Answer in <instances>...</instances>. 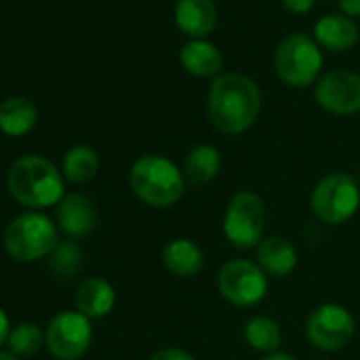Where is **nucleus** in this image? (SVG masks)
I'll list each match as a JSON object with an SVG mask.
<instances>
[{
	"label": "nucleus",
	"mask_w": 360,
	"mask_h": 360,
	"mask_svg": "<svg viewBox=\"0 0 360 360\" xmlns=\"http://www.w3.org/2000/svg\"><path fill=\"white\" fill-rule=\"evenodd\" d=\"M259 85L240 72L219 75L208 94V117L225 136L244 134L255 125L261 112Z\"/></svg>",
	"instance_id": "f257e3e1"
},
{
	"label": "nucleus",
	"mask_w": 360,
	"mask_h": 360,
	"mask_svg": "<svg viewBox=\"0 0 360 360\" xmlns=\"http://www.w3.org/2000/svg\"><path fill=\"white\" fill-rule=\"evenodd\" d=\"M7 189L18 204L43 210L64 200V178L53 161L41 155H24L9 165Z\"/></svg>",
	"instance_id": "f03ea898"
},
{
	"label": "nucleus",
	"mask_w": 360,
	"mask_h": 360,
	"mask_svg": "<svg viewBox=\"0 0 360 360\" xmlns=\"http://www.w3.org/2000/svg\"><path fill=\"white\" fill-rule=\"evenodd\" d=\"M131 193L150 208H169L185 195L187 180L172 159L163 155H142L129 167Z\"/></svg>",
	"instance_id": "7ed1b4c3"
},
{
	"label": "nucleus",
	"mask_w": 360,
	"mask_h": 360,
	"mask_svg": "<svg viewBox=\"0 0 360 360\" xmlns=\"http://www.w3.org/2000/svg\"><path fill=\"white\" fill-rule=\"evenodd\" d=\"M58 229L60 227L49 217L41 212H24L13 219L3 233L5 252L18 263H34L51 257L60 244Z\"/></svg>",
	"instance_id": "20e7f679"
},
{
	"label": "nucleus",
	"mask_w": 360,
	"mask_h": 360,
	"mask_svg": "<svg viewBox=\"0 0 360 360\" xmlns=\"http://www.w3.org/2000/svg\"><path fill=\"white\" fill-rule=\"evenodd\" d=\"M314 217L330 227L347 223L360 208V185L347 172H333L320 178L311 198Z\"/></svg>",
	"instance_id": "39448f33"
},
{
	"label": "nucleus",
	"mask_w": 360,
	"mask_h": 360,
	"mask_svg": "<svg viewBox=\"0 0 360 360\" xmlns=\"http://www.w3.org/2000/svg\"><path fill=\"white\" fill-rule=\"evenodd\" d=\"M223 233L238 250L257 248L265 233V204L252 191H238L223 217Z\"/></svg>",
	"instance_id": "423d86ee"
},
{
	"label": "nucleus",
	"mask_w": 360,
	"mask_h": 360,
	"mask_svg": "<svg viewBox=\"0 0 360 360\" xmlns=\"http://www.w3.org/2000/svg\"><path fill=\"white\" fill-rule=\"evenodd\" d=\"M274 68L286 85L297 89L307 87L322 70L320 47L305 34H290L276 47Z\"/></svg>",
	"instance_id": "0eeeda50"
},
{
	"label": "nucleus",
	"mask_w": 360,
	"mask_h": 360,
	"mask_svg": "<svg viewBox=\"0 0 360 360\" xmlns=\"http://www.w3.org/2000/svg\"><path fill=\"white\" fill-rule=\"evenodd\" d=\"M221 297L236 307H252L267 295V274L252 261L233 259L227 261L217 276Z\"/></svg>",
	"instance_id": "6e6552de"
},
{
	"label": "nucleus",
	"mask_w": 360,
	"mask_h": 360,
	"mask_svg": "<svg viewBox=\"0 0 360 360\" xmlns=\"http://www.w3.org/2000/svg\"><path fill=\"white\" fill-rule=\"evenodd\" d=\"M309 343L320 352H339L356 335V320L347 307L339 303L318 305L305 322Z\"/></svg>",
	"instance_id": "1a4fd4ad"
},
{
	"label": "nucleus",
	"mask_w": 360,
	"mask_h": 360,
	"mask_svg": "<svg viewBox=\"0 0 360 360\" xmlns=\"http://www.w3.org/2000/svg\"><path fill=\"white\" fill-rule=\"evenodd\" d=\"M94 339L91 320L81 311H62L51 318L45 343L56 360H79L87 354Z\"/></svg>",
	"instance_id": "9d476101"
},
{
	"label": "nucleus",
	"mask_w": 360,
	"mask_h": 360,
	"mask_svg": "<svg viewBox=\"0 0 360 360\" xmlns=\"http://www.w3.org/2000/svg\"><path fill=\"white\" fill-rule=\"evenodd\" d=\"M316 102L333 115L360 110V77L352 70H330L316 85Z\"/></svg>",
	"instance_id": "9b49d317"
},
{
	"label": "nucleus",
	"mask_w": 360,
	"mask_h": 360,
	"mask_svg": "<svg viewBox=\"0 0 360 360\" xmlns=\"http://www.w3.org/2000/svg\"><path fill=\"white\" fill-rule=\"evenodd\" d=\"M98 212L94 202L83 193L64 195L58 204V227L70 238H83L96 227Z\"/></svg>",
	"instance_id": "f8f14e48"
},
{
	"label": "nucleus",
	"mask_w": 360,
	"mask_h": 360,
	"mask_svg": "<svg viewBox=\"0 0 360 360\" xmlns=\"http://www.w3.org/2000/svg\"><path fill=\"white\" fill-rule=\"evenodd\" d=\"M176 24L187 37L202 41L217 28V7L212 0H176Z\"/></svg>",
	"instance_id": "ddd939ff"
},
{
	"label": "nucleus",
	"mask_w": 360,
	"mask_h": 360,
	"mask_svg": "<svg viewBox=\"0 0 360 360\" xmlns=\"http://www.w3.org/2000/svg\"><path fill=\"white\" fill-rule=\"evenodd\" d=\"M163 267L176 278H195L206 263L204 250L187 238H176L161 250Z\"/></svg>",
	"instance_id": "4468645a"
},
{
	"label": "nucleus",
	"mask_w": 360,
	"mask_h": 360,
	"mask_svg": "<svg viewBox=\"0 0 360 360\" xmlns=\"http://www.w3.org/2000/svg\"><path fill=\"white\" fill-rule=\"evenodd\" d=\"M297 261V248L282 236L263 238V242L257 246V265L269 278H286L295 271Z\"/></svg>",
	"instance_id": "2eb2a0df"
},
{
	"label": "nucleus",
	"mask_w": 360,
	"mask_h": 360,
	"mask_svg": "<svg viewBox=\"0 0 360 360\" xmlns=\"http://www.w3.org/2000/svg\"><path fill=\"white\" fill-rule=\"evenodd\" d=\"M117 303V292L110 282L104 278H87L79 284L75 292V305L77 311H81L85 318H104L112 311Z\"/></svg>",
	"instance_id": "dca6fc26"
},
{
	"label": "nucleus",
	"mask_w": 360,
	"mask_h": 360,
	"mask_svg": "<svg viewBox=\"0 0 360 360\" xmlns=\"http://www.w3.org/2000/svg\"><path fill=\"white\" fill-rule=\"evenodd\" d=\"M223 167V159L217 146L212 144H198L193 146L183 163V176L191 187L210 185L219 176Z\"/></svg>",
	"instance_id": "f3484780"
},
{
	"label": "nucleus",
	"mask_w": 360,
	"mask_h": 360,
	"mask_svg": "<svg viewBox=\"0 0 360 360\" xmlns=\"http://www.w3.org/2000/svg\"><path fill=\"white\" fill-rule=\"evenodd\" d=\"M318 45L328 51H347L358 41L356 24L345 15H324L316 22L314 28Z\"/></svg>",
	"instance_id": "a211bd4d"
},
{
	"label": "nucleus",
	"mask_w": 360,
	"mask_h": 360,
	"mask_svg": "<svg viewBox=\"0 0 360 360\" xmlns=\"http://www.w3.org/2000/svg\"><path fill=\"white\" fill-rule=\"evenodd\" d=\"M180 66L193 77H219L223 53L208 41H191L180 49Z\"/></svg>",
	"instance_id": "6ab92c4d"
},
{
	"label": "nucleus",
	"mask_w": 360,
	"mask_h": 360,
	"mask_svg": "<svg viewBox=\"0 0 360 360\" xmlns=\"http://www.w3.org/2000/svg\"><path fill=\"white\" fill-rule=\"evenodd\" d=\"M39 121L37 106L26 98H9L0 104V131L7 136H26Z\"/></svg>",
	"instance_id": "aec40b11"
},
{
	"label": "nucleus",
	"mask_w": 360,
	"mask_h": 360,
	"mask_svg": "<svg viewBox=\"0 0 360 360\" xmlns=\"http://www.w3.org/2000/svg\"><path fill=\"white\" fill-rule=\"evenodd\" d=\"M100 169V157L98 153L87 144H77L64 155L62 174L72 185H85L91 178H96Z\"/></svg>",
	"instance_id": "412c9836"
},
{
	"label": "nucleus",
	"mask_w": 360,
	"mask_h": 360,
	"mask_svg": "<svg viewBox=\"0 0 360 360\" xmlns=\"http://www.w3.org/2000/svg\"><path fill=\"white\" fill-rule=\"evenodd\" d=\"M244 341L263 354H274L282 345V328L269 316H252L244 326Z\"/></svg>",
	"instance_id": "4be33fe9"
},
{
	"label": "nucleus",
	"mask_w": 360,
	"mask_h": 360,
	"mask_svg": "<svg viewBox=\"0 0 360 360\" xmlns=\"http://www.w3.org/2000/svg\"><path fill=\"white\" fill-rule=\"evenodd\" d=\"M45 343V333L39 324L34 322H22L18 326L11 328L9 335V352L15 354L18 358H30L34 356Z\"/></svg>",
	"instance_id": "5701e85b"
},
{
	"label": "nucleus",
	"mask_w": 360,
	"mask_h": 360,
	"mask_svg": "<svg viewBox=\"0 0 360 360\" xmlns=\"http://www.w3.org/2000/svg\"><path fill=\"white\" fill-rule=\"evenodd\" d=\"M83 265V250L75 242H60L51 252V271L58 278H72Z\"/></svg>",
	"instance_id": "b1692460"
},
{
	"label": "nucleus",
	"mask_w": 360,
	"mask_h": 360,
	"mask_svg": "<svg viewBox=\"0 0 360 360\" xmlns=\"http://www.w3.org/2000/svg\"><path fill=\"white\" fill-rule=\"evenodd\" d=\"M148 360H195V356L185 349H178V347H163V349L155 352Z\"/></svg>",
	"instance_id": "393cba45"
},
{
	"label": "nucleus",
	"mask_w": 360,
	"mask_h": 360,
	"mask_svg": "<svg viewBox=\"0 0 360 360\" xmlns=\"http://www.w3.org/2000/svg\"><path fill=\"white\" fill-rule=\"evenodd\" d=\"M314 3H316V0H282L284 9L295 13V15H303V13L311 11Z\"/></svg>",
	"instance_id": "a878e982"
},
{
	"label": "nucleus",
	"mask_w": 360,
	"mask_h": 360,
	"mask_svg": "<svg viewBox=\"0 0 360 360\" xmlns=\"http://www.w3.org/2000/svg\"><path fill=\"white\" fill-rule=\"evenodd\" d=\"M345 18H360V0H337Z\"/></svg>",
	"instance_id": "bb28decb"
},
{
	"label": "nucleus",
	"mask_w": 360,
	"mask_h": 360,
	"mask_svg": "<svg viewBox=\"0 0 360 360\" xmlns=\"http://www.w3.org/2000/svg\"><path fill=\"white\" fill-rule=\"evenodd\" d=\"M9 335H11V322H9L7 311L0 307V345L9 341Z\"/></svg>",
	"instance_id": "cd10ccee"
},
{
	"label": "nucleus",
	"mask_w": 360,
	"mask_h": 360,
	"mask_svg": "<svg viewBox=\"0 0 360 360\" xmlns=\"http://www.w3.org/2000/svg\"><path fill=\"white\" fill-rule=\"evenodd\" d=\"M261 360H297V358L290 356V354H284V352H274V354H267V356L261 358Z\"/></svg>",
	"instance_id": "c85d7f7f"
},
{
	"label": "nucleus",
	"mask_w": 360,
	"mask_h": 360,
	"mask_svg": "<svg viewBox=\"0 0 360 360\" xmlns=\"http://www.w3.org/2000/svg\"><path fill=\"white\" fill-rule=\"evenodd\" d=\"M0 360H20V358L11 352H0Z\"/></svg>",
	"instance_id": "c756f323"
},
{
	"label": "nucleus",
	"mask_w": 360,
	"mask_h": 360,
	"mask_svg": "<svg viewBox=\"0 0 360 360\" xmlns=\"http://www.w3.org/2000/svg\"><path fill=\"white\" fill-rule=\"evenodd\" d=\"M358 185H360V172H358Z\"/></svg>",
	"instance_id": "7c9ffc66"
}]
</instances>
